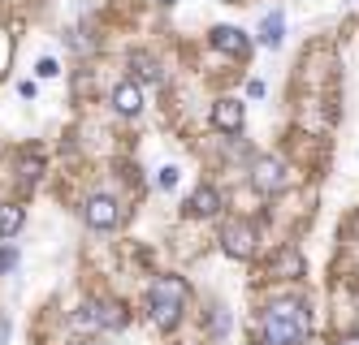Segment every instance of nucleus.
Segmentation results:
<instances>
[{
	"label": "nucleus",
	"mask_w": 359,
	"mask_h": 345,
	"mask_svg": "<svg viewBox=\"0 0 359 345\" xmlns=\"http://www.w3.org/2000/svg\"><path fill=\"white\" fill-rule=\"evenodd\" d=\"M182 311H187V285L177 276H161L156 285H151V294H147L151 324H156V328H173L177 320H182Z\"/></svg>",
	"instance_id": "nucleus-2"
},
{
	"label": "nucleus",
	"mask_w": 359,
	"mask_h": 345,
	"mask_svg": "<svg viewBox=\"0 0 359 345\" xmlns=\"http://www.w3.org/2000/svg\"><path fill=\"white\" fill-rule=\"evenodd\" d=\"M247 95H251V99H260V95H264V83H255V78H251V83H247Z\"/></svg>",
	"instance_id": "nucleus-18"
},
{
	"label": "nucleus",
	"mask_w": 359,
	"mask_h": 345,
	"mask_svg": "<svg viewBox=\"0 0 359 345\" xmlns=\"http://www.w3.org/2000/svg\"><path fill=\"white\" fill-rule=\"evenodd\" d=\"M221 246H225V255H234V259H251L255 255V229L247 220H225L221 225Z\"/></svg>",
	"instance_id": "nucleus-4"
},
{
	"label": "nucleus",
	"mask_w": 359,
	"mask_h": 345,
	"mask_svg": "<svg viewBox=\"0 0 359 345\" xmlns=\"http://www.w3.org/2000/svg\"><path fill=\"white\" fill-rule=\"evenodd\" d=\"M113 108H117L121 117H135V113L143 108L139 87H135V83H117V91H113Z\"/></svg>",
	"instance_id": "nucleus-8"
},
{
	"label": "nucleus",
	"mask_w": 359,
	"mask_h": 345,
	"mask_svg": "<svg viewBox=\"0 0 359 345\" xmlns=\"http://www.w3.org/2000/svg\"><path fill=\"white\" fill-rule=\"evenodd\" d=\"M212 125L225 129V134H238L243 129V104L238 99H217L212 104Z\"/></svg>",
	"instance_id": "nucleus-6"
},
{
	"label": "nucleus",
	"mask_w": 359,
	"mask_h": 345,
	"mask_svg": "<svg viewBox=\"0 0 359 345\" xmlns=\"http://www.w3.org/2000/svg\"><path fill=\"white\" fill-rule=\"evenodd\" d=\"M212 332H221V337L229 332V311L225 307H212Z\"/></svg>",
	"instance_id": "nucleus-14"
},
{
	"label": "nucleus",
	"mask_w": 359,
	"mask_h": 345,
	"mask_svg": "<svg viewBox=\"0 0 359 345\" xmlns=\"http://www.w3.org/2000/svg\"><path fill=\"white\" fill-rule=\"evenodd\" d=\"M342 345H359V332L355 337H342Z\"/></svg>",
	"instance_id": "nucleus-19"
},
{
	"label": "nucleus",
	"mask_w": 359,
	"mask_h": 345,
	"mask_svg": "<svg viewBox=\"0 0 359 345\" xmlns=\"http://www.w3.org/2000/svg\"><path fill=\"white\" fill-rule=\"evenodd\" d=\"M260 43H264V48H277V43H281V13H277V9H273V13L264 17V26H260Z\"/></svg>",
	"instance_id": "nucleus-12"
},
{
	"label": "nucleus",
	"mask_w": 359,
	"mask_h": 345,
	"mask_svg": "<svg viewBox=\"0 0 359 345\" xmlns=\"http://www.w3.org/2000/svg\"><path fill=\"white\" fill-rule=\"evenodd\" d=\"M9 268H18V251H0V272H9Z\"/></svg>",
	"instance_id": "nucleus-16"
},
{
	"label": "nucleus",
	"mask_w": 359,
	"mask_h": 345,
	"mask_svg": "<svg viewBox=\"0 0 359 345\" xmlns=\"http://www.w3.org/2000/svg\"><path fill=\"white\" fill-rule=\"evenodd\" d=\"M83 220H87L91 229H113V225L121 220V207H117V199H109V195H91V199L83 203Z\"/></svg>",
	"instance_id": "nucleus-5"
},
{
	"label": "nucleus",
	"mask_w": 359,
	"mask_h": 345,
	"mask_svg": "<svg viewBox=\"0 0 359 345\" xmlns=\"http://www.w3.org/2000/svg\"><path fill=\"white\" fill-rule=\"evenodd\" d=\"M95 307H100V328H121L126 324L121 307H109V302H95Z\"/></svg>",
	"instance_id": "nucleus-13"
},
{
	"label": "nucleus",
	"mask_w": 359,
	"mask_h": 345,
	"mask_svg": "<svg viewBox=\"0 0 359 345\" xmlns=\"http://www.w3.org/2000/svg\"><path fill=\"white\" fill-rule=\"evenodd\" d=\"M22 220H27V211L13 207V203H0V237H13L22 229Z\"/></svg>",
	"instance_id": "nucleus-10"
},
{
	"label": "nucleus",
	"mask_w": 359,
	"mask_h": 345,
	"mask_svg": "<svg viewBox=\"0 0 359 345\" xmlns=\"http://www.w3.org/2000/svg\"><path fill=\"white\" fill-rule=\"evenodd\" d=\"M346 5H359V0H346Z\"/></svg>",
	"instance_id": "nucleus-21"
},
{
	"label": "nucleus",
	"mask_w": 359,
	"mask_h": 345,
	"mask_svg": "<svg viewBox=\"0 0 359 345\" xmlns=\"http://www.w3.org/2000/svg\"><path fill=\"white\" fill-rule=\"evenodd\" d=\"M286 181H290V173H286V164H281L277 155H260V160L251 164V185H255V190L281 195V190H286Z\"/></svg>",
	"instance_id": "nucleus-3"
},
{
	"label": "nucleus",
	"mask_w": 359,
	"mask_h": 345,
	"mask_svg": "<svg viewBox=\"0 0 359 345\" xmlns=\"http://www.w3.org/2000/svg\"><path fill=\"white\" fill-rule=\"evenodd\" d=\"M264 341L269 345H307V311L299 302H273L264 311Z\"/></svg>",
	"instance_id": "nucleus-1"
},
{
	"label": "nucleus",
	"mask_w": 359,
	"mask_h": 345,
	"mask_svg": "<svg viewBox=\"0 0 359 345\" xmlns=\"http://www.w3.org/2000/svg\"><path fill=\"white\" fill-rule=\"evenodd\" d=\"M212 48L217 52H229V57H247L251 39L238 31V26H217V31H212Z\"/></svg>",
	"instance_id": "nucleus-7"
},
{
	"label": "nucleus",
	"mask_w": 359,
	"mask_h": 345,
	"mask_svg": "<svg viewBox=\"0 0 359 345\" xmlns=\"http://www.w3.org/2000/svg\"><path fill=\"white\" fill-rule=\"evenodd\" d=\"M165 5H177V0H165Z\"/></svg>",
	"instance_id": "nucleus-20"
},
{
	"label": "nucleus",
	"mask_w": 359,
	"mask_h": 345,
	"mask_svg": "<svg viewBox=\"0 0 359 345\" xmlns=\"http://www.w3.org/2000/svg\"><path fill=\"white\" fill-rule=\"evenodd\" d=\"M130 65H135V73H139V83H161V65L147 57V52H135L130 57Z\"/></svg>",
	"instance_id": "nucleus-11"
},
{
	"label": "nucleus",
	"mask_w": 359,
	"mask_h": 345,
	"mask_svg": "<svg viewBox=\"0 0 359 345\" xmlns=\"http://www.w3.org/2000/svg\"><path fill=\"white\" fill-rule=\"evenodd\" d=\"M35 73H39V78H57L61 69H57V61H53V57H39V61H35Z\"/></svg>",
	"instance_id": "nucleus-15"
},
{
	"label": "nucleus",
	"mask_w": 359,
	"mask_h": 345,
	"mask_svg": "<svg viewBox=\"0 0 359 345\" xmlns=\"http://www.w3.org/2000/svg\"><path fill=\"white\" fill-rule=\"evenodd\" d=\"M161 185H165V190H173V185H177V169H173V164L161 169Z\"/></svg>",
	"instance_id": "nucleus-17"
},
{
	"label": "nucleus",
	"mask_w": 359,
	"mask_h": 345,
	"mask_svg": "<svg viewBox=\"0 0 359 345\" xmlns=\"http://www.w3.org/2000/svg\"><path fill=\"white\" fill-rule=\"evenodd\" d=\"M195 216H217V207H221V195L212 190V185H199V190L191 195V203H187Z\"/></svg>",
	"instance_id": "nucleus-9"
}]
</instances>
